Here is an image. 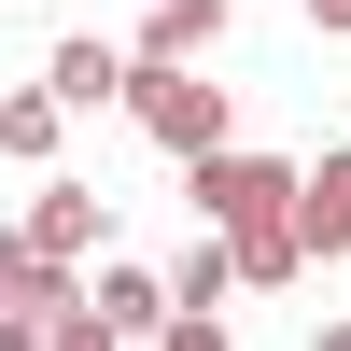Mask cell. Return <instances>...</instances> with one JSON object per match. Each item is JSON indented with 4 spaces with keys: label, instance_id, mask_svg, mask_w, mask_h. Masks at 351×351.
I'll list each match as a JSON object with an SVG mask.
<instances>
[{
    "label": "cell",
    "instance_id": "obj_1",
    "mask_svg": "<svg viewBox=\"0 0 351 351\" xmlns=\"http://www.w3.org/2000/svg\"><path fill=\"white\" fill-rule=\"evenodd\" d=\"M127 127L155 141L169 169L211 155V141H239V127H225V84H211V71H169V56H141V71H127Z\"/></svg>",
    "mask_w": 351,
    "mask_h": 351
},
{
    "label": "cell",
    "instance_id": "obj_2",
    "mask_svg": "<svg viewBox=\"0 0 351 351\" xmlns=\"http://www.w3.org/2000/svg\"><path fill=\"white\" fill-rule=\"evenodd\" d=\"M183 197L211 225H253V211H295V155H253V141H211V155H183Z\"/></svg>",
    "mask_w": 351,
    "mask_h": 351
},
{
    "label": "cell",
    "instance_id": "obj_3",
    "mask_svg": "<svg viewBox=\"0 0 351 351\" xmlns=\"http://www.w3.org/2000/svg\"><path fill=\"white\" fill-rule=\"evenodd\" d=\"M127 71H141V56H127V43H84V28H71V43H43L56 112H127Z\"/></svg>",
    "mask_w": 351,
    "mask_h": 351
},
{
    "label": "cell",
    "instance_id": "obj_4",
    "mask_svg": "<svg viewBox=\"0 0 351 351\" xmlns=\"http://www.w3.org/2000/svg\"><path fill=\"white\" fill-rule=\"evenodd\" d=\"M84 324L99 337H169V267H99L84 281Z\"/></svg>",
    "mask_w": 351,
    "mask_h": 351
},
{
    "label": "cell",
    "instance_id": "obj_5",
    "mask_svg": "<svg viewBox=\"0 0 351 351\" xmlns=\"http://www.w3.org/2000/svg\"><path fill=\"white\" fill-rule=\"evenodd\" d=\"M295 225H309V253H351V141L295 169Z\"/></svg>",
    "mask_w": 351,
    "mask_h": 351
},
{
    "label": "cell",
    "instance_id": "obj_6",
    "mask_svg": "<svg viewBox=\"0 0 351 351\" xmlns=\"http://www.w3.org/2000/svg\"><path fill=\"white\" fill-rule=\"evenodd\" d=\"M225 295H239V239H197L183 267H169V324H211Z\"/></svg>",
    "mask_w": 351,
    "mask_h": 351
},
{
    "label": "cell",
    "instance_id": "obj_7",
    "mask_svg": "<svg viewBox=\"0 0 351 351\" xmlns=\"http://www.w3.org/2000/svg\"><path fill=\"white\" fill-rule=\"evenodd\" d=\"M28 239H43V253H56V267H84V253H99V239H112V211H99V197H84V183H56V197H43V211H28Z\"/></svg>",
    "mask_w": 351,
    "mask_h": 351
},
{
    "label": "cell",
    "instance_id": "obj_8",
    "mask_svg": "<svg viewBox=\"0 0 351 351\" xmlns=\"http://www.w3.org/2000/svg\"><path fill=\"white\" fill-rule=\"evenodd\" d=\"M56 141H71L56 84H14V99H0V155H14V169H56Z\"/></svg>",
    "mask_w": 351,
    "mask_h": 351
},
{
    "label": "cell",
    "instance_id": "obj_9",
    "mask_svg": "<svg viewBox=\"0 0 351 351\" xmlns=\"http://www.w3.org/2000/svg\"><path fill=\"white\" fill-rule=\"evenodd\" d=\"M197 43H225V0H155V14H141V56H169V71H183Z\"/></svg>",
    "mask_w": 351,
    "mask_h": 351
},
{
    "label": "cell",
    "instance_id": "obj_10",
    "mask_svg": "<svg viewBox=\"0 0 351 351\" xmlns=\"http://www.w3.org/2000/svg\"><path fill=\"white\" fill-rule=\"evenodd\" d=\"M309 28H337V43H351V0H309Z\"/></svg>",
    "mask_w": 351,
    "mask_h": 351
}]
</instances>
